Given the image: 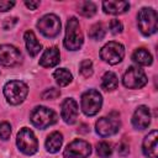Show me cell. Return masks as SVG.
Listing matches in <instances>:
<instances>
[{
	"mask_svg": "<svg viewBox=\"0 0 158 158\" xmlns=\"http://www.w3.org/2000/svg\"><path fill=\"white\" fill-rule=\"evenodd\" d=\"M83 32L80 30L79 21L75 17H70L67 22L65 37H64V46L69 51H77L83 44Z\"/></svg>",
	"mask_w": 158,
	"mask_h": 158,
	"instance_id": "6da1fadb",
	"label": "cell"
},
{
	"mask_svg": "<svg viewBox=\"0 0 158 158\" xmlns=\"http://www.w3.org/2000/svg\"><path fill=\"white\" fill-rule=\"evenodd\" d=\"M137 23L139 31L144 36H151L157 31L158 27V17L157 12L151 7H143L139 10L137 15Z\"/></svg>",
	"mask_w": 158,
	"mask_h": 158,
	"instance_id": "7a4b0ae2",
	"label": "cell"
},
{
	"mask_svg": "<svg viewBox=\"0 0 158 158\" xmlns=\"http://www.w3.org/2000/svg\"><path fill=\"white\" fill-rule=\"evenodd\" d=\"M27 93H28V88L21 80L7 81L4 86V95H5L6 100L12 105L21 104L26 99Z\"/></svg>",
	"mask_w": 158,
	"mask_h": 158,
	"instance_id": "3957f363",
	"label": "cell"
},
{
	"mask_svg": "<svg viewBox=\"0 0 158 158\" xmlns=\"http://www.w3.org/2000/svg\"><path fill=\"white\" fill-rule=\"evenodd\" d=\"M80 105H81V110L85 115H88V116L96 115L100 111L101 105H102L101 94L95 89H89L88 91H85L81 95Z\"/></svg>",
	"mask_w": 158,
	"mask_h": 158,
	"instance_id": "277c9868",
	"label": "cell"
},
{
	"mask_svg": "<svg viewBox=\"0 0 158 158\" xmlns=\"http://www.w3.org/2000/svg\"><path fill=\"white\" fill-rule=\"evenodd\" d=\"M16 143H17L19 149L27 156L35 154L38 149V141L35 133L27 127H23L20 130V132L17 133Z\"/></svg>",
	"mask_w": 158,
	"mask_h": 158,
	"instance_id": "5b68a950",
	"label": "cell"
},
{
	"mask_svg": "<svg viewBox=\"0 0 158 158\" xmlns=\"http://www.w3.org/2000/svg\"><path fill=\"white\" fill-rule=\"evenodd\" d=\"M31 122L38 128H47L48 126L57 122V114L44 106H37L31 112Z\"/></svg>",
	"mask_w": 158,
	"mask_h": 158,
	"instance_id": "8992f818",
	"label": "cell"
},
{
	"mask_svg": "<svg viewBox=\"0 0 158 158\" xmlns=\"http://www.w3.org/2000/svg\"><path fill=\"white\" fill-rule=\"evenodd\" d=\"M120 126H121V122L118 118V114H116V112H112L109 116L99 118L95 123L96 132L101 137H107V136L115 135L116 132H118Z\"/></svg>",
	"mask_w": 158,
	"mask_h": 158,
	"instance_id": "52a82bcc",
	"label": "cell"
},
{
	"mask_svg": "<svg viewBox=\"0 0 158 158\" xmlns=\"http://www.w3.org/2000/svg\"><path fill=\"white\" fill-rule=\"evenodd\" d=\"M100 57L102 60H105L109 64H117L125 57V48L121 43L111 41L101 48Z\"/></svg>",
	"mask_w": 158,
	"mask_h": 158,
	"instance_id": "ba28073f",
	"label": "cell"
},
{
	"mask_svg": "<svg viewBox=\"0 0 158 158\" xmlns=\"http://www.w3.org/2000/svg\"><path fill=\"white\" fill-rule=\"evenodd\" d=\"M37 28L40 30V32L43 36H46L48 38H53V37L58 36L60 32V21L56 15L48 14L38 20Z\"/></svg>",
	"mask_w": 158,
	"mask_h": 158,
	"instance_id": "9c48e42d",
	"label": "cell"
},
{
	"mask_svg": "<svg viewBox=\"0 0 158 158\" xmlns=\"http://www.w3.org/2000/svg\"><path fill=\"white\" fill-rule=\"evenodd\" d=\"M122 81L128 89H139L147 84V77L139 67H130L123 74Z\"/></svg>",
	"mask_w": 158,
	"mask_h": 158,
	"instance_id": "30bf717a",
	"label": "cell"
},
{
	"mask_svg": "<svg viewBox=\"0 0 158 158\" xmlns=\"http://www.w3.org/2000/svg\"><path fill=\"white\" fill-rule=\"evenodd\" d=\"M91 153V146L83 139L70 142L64 149V158H86Z\"/></svg>",
	"mask_w": 158,
	"mask_h": 158,
	"instance_id": "8fae6325",
	"label": "cell"
},
{
	"mask_svg": "<svg viewBox=\"0 0 158 158\" xmlns=\"http://www.w3.org/2000/svg\"><path fill=\"white\" fill-rule=\"evenodd\" d=\"M22 59L20 51L11 44L0 46V64L6 67H14L19 64Z\"/></svg>",
	"mask_w": 158,
	"mask_h": 158,
	"instance_id": "7c38bea8",
	"label": "cell"
},
{
	"mask_svg": "<svg viewBox=\"0 0 158 158\" xmlns=\"http://www.w3.org/2000/svg\"><path fill=\"white\" fill-rule=\"evenodd\" d=\"M60 115L62 118L64 120V122L72 125L77 121L78 118V104L75 102L74 99H65L62 102V110H60Z\"/></svg>",
	"mask_w": 158,
	"mask_h": 158,
	"instance_id": "4fadbf2b",
	"label": "cell"
},
{
	"mask_svg": "<svg viewBox=\"0 0 158 158\" xmlns=\"http://www.w3.org/2000/svg\"><path fill=\"white\" fill-rule=\"evenodd\" d=\"M151 123V112L149 109L144 105H141L136 109L132 116V125L137 130H144Z\"/></svg>",
	"mask_w": 158,
	"mask_h": 158,
	"instance_id": "5bb4252c",
	"label": "cell"
},
{
	"mask_svg": "<svg viewBox=\"0 0 158 158\" xmlns=\"http://www.w3.org/2000/svg\"><path fill=\"white\" fill-rule=\"evenodd\" d=\"M157 139H158V132L156 130H153L151 133H148L144 139H143V144H142V149L146 157L148 158H157Z\"/></svg>",
	"mask_w": 158,
	"mask_h": 158,
	"instance_id": "9a60e30c",
	"label": "cell"
},
{
	"mask_svg": "<svg viewBox=\"0 0 158 158\" xmlns=\"http://www.w3.org/2000/svg\"><path fill=\"white\" fill-rule=\"evenodd\" d=\"M60 60V54H59V49L57 47H49L47 48L41 59H40V64L44 68H52L54 65H57Z\"/></svg>",
	"mask_w": 158,
	"mask_h": 158,
	"instance_id": "2e32d148",
	"label": "cell"
},
{
	"mask_svg": "<svg viewBox=\"0 0 158 158\" xmlns=\"http://www.w3.org/2000/svg\"><path fill=\"white\" fill-rule=\"evenodd\" d=\"M102 9L106 14H112V15H120L126 12L130 9V4L127 1H115V0H109L102 2Z\"/></svg>",
	"mask_w": 158,
	"mask_h": 158,
	"instance_id": "e0dca14e",
	"label": "cell"
},
{
	"mask_svg": "<svg viewBox=\"0 0 158 158\" xmlns=\"http://www.w3.org/2000/svg\"><path fill=\"white\" fill-rule=\"evenodd\" d=\"M25 43H26V48H27V52L30 53L31 57H35L40 53L42 46L41 43L37 41L35 33L32 31H27L25 32Z\"/></svg>",
	"mask_w": 158,
	"mask_h": 158,
	"instance_id": "ac0fdd59",
	"label": "cell"
},
{
	"mask_svg": "<svg viewBox=\"0 0 158 158\" xmlns=\"http://www.w3.org/2000/svg\"><path fill=\"white\" fill-rule=\"evenodd\" d=\"M63 143V136L60 132H52L46 139V148L49 153H57Z\"/></svg>",
	"mask_w": 158,
	"mask_h": 158,
	"instance_id": "d6986e66",
	"label": "cell"
},
{
	"mask_svg": "<svg viewBox=\"0 0 158 158\" xmlns=\"http://www.w3.org/2000/svg\"><path fill=\"white\" fill-rule=\"evenodd\" d=\"M132 59L139 65H151L152 64V56L144 48H138L133 52Z\"/></svg>",
	"mask_w": 158,
	"mask_h": 158,
	"instance_id": "ffe728a7",
	"label": "cell"
},
{
	"mask_svg": "<svg viewBox=\"0 0 158 158\" xmlns=\"http://www.w3.org/2000/svg\"><path fill=\"white\" fill-rule=\"evenodd\" d=\"M117 85H118V80H117V77H116L115 73L106 72L102 75V79H101V86H102V89H105L107 91H111V90L116 89Z\"/></svg>",
	"mask_w": 158,
	"mask_h": 158,
	"instance_id": "44dd1931",
	"label": "cell"
},
{
	"mask_svg": "<svg viewBox=\"0 0 158 158\" xmlns=\"http://www.w3.org/2000/svg\"><path fill=\"white\" fill-rule=\"evenodd\" d=\"M53 77L57 81V84L59 86H65L72 81V74L69 73V70H67L65 68H59L53 73Z\"/></svg>",
	"mask_w": 158,
	"mask_h": 158,
	"instance_id": "7402d4cb",
	"label": "cell"
},
{
	"mask_svg": "<svg viewBox=\"0 0 158 158\" xmlns=\"http://www.w3.org/2000/svg\"><path fill=\"white\" fill-rule=\"evenodd\" d=\"M78 11L85 17H91L96 12V5L91 1H81L78 6Z\"/></svg>",
	"mask_w": 158,
	"mask_h": 158,
	"instance_id": "603a6c76",
	"label": "cell"
},
{
	"mask_svg": "<svg viewBox=\"0 0 158 158\" xmlns=\"http://www.w3.org/2000/svg\"><path fill=\"white\" fill-rule=\"evenodd\" d=\"M89 36L93 40H101L105 36V28L101 23H95L89 30Z\"/></svg>",
	"mask_w": 158,
	"mask_h": 158,
	"instance_id": "cb8c5ba5",
	"label": "cell"
},
{
	"mask_svg": "<svg viewBox=\"0 0 158 158\" xmlns=\"http://www.w3.org/2000/svg\"><path fill=\"white\" fill-rule=\"evenodd\" d=\"M79 72L84 78H89L93 74V63L90 59H84L80 62L79 65Z\"/></svg>",
	"mask_w": 158,
	"mask_h": 158,
	"instance_id": "d4e9b609",
	"label": "cell"
},
{
	"mask_svg": "<svg viewBox=\"0 0 158 158\" xmlns=\"http://www.w3.org/2000/svg\"><path fill=\"white\" fill-rule=\"evenodd\" d=\"M98 154L101 157V158H109L112 153V149H111V146L107 143V142H100L98 144Z\"/></svg>",
	"mask_w": 158,
	"mask_h": 158,
	"instance_id": "484cf974",
	"label": "cell"
},
{
	"mask_svg": "<svg viewBox=\"0 0 158 158\" xmlns=\"http://www.w3.org/2000/svg\"><path fill=\"white\" fill-rule=\"evenodd\" d=\"M10 135H11V126H10V123L9 122H1L0 123V138L6 141V139H9Z\"/></svg>",
	"mask_w": 158,
	"mask_h": 158,
	"instance_id": "4316f807",
	"label": "cell"
},
{
	"mask_svg": "<svg viewBox=\"0 0 158 158\" xmlns=\"http://www.w3.org/2000/svg\"><path fill=\"white\" fill-rule=\"evenodd\" d=\"M60 95V91L56 88H51V89H47L43 94H42V98L46 99V100H53V99H57L58 96Z\"/></svg>",
	"mask_w": 158,
	"mask_h": 158,
	"instance_id": "83f0119b",
	"label": "cell"
},
{
	"mask_svg": "<svg viewBox=\"0 0 158 158\" xmlns=\"http://www.w3.org/2000/svg\"><path fill=\"white\" fill-rule=\"evenodd\" d=\"M110 30H111V32L114 33V35H116V33H120V32H122V23L118 21V20H116V19H114V20H111L110 21Z\"/></svg>",
	"mask_w": 158,
	"mask_h": 158,
	"instance_id": "f1b7e54d",
	"label": "cell"
},
{
	"mask_svg": "<svg viewBox=\"0 0 158 158\" xmlns=\"http://www.w3.org/2000/svg\"><path fill=\"white\" fill-rule=\"evenodd\" d=\"M14 5H15V1H12V0L11 1H9V0H0V12L10 10Z\"/></svg>",
	"mask_w": 158,
	"mask_h": 158,
	"instance_id": "f546056e",
	"label": "cell"
},
{
	"mask_svg": "<svg viewBox=\"0 0 158 158\" xmlns=\"http://www.w3.org/2000/svg\"><path fill=\"white\" fill-rule=\"evenodd\" d=\"M117 152H118V154H120V156H122V157L127 156V154H128V152H130L128 144H127V143H125V142L120 143V144H118V148H117Z\"/></svg>",
	"mask_w": 158,
	"mask_h": 158,
	"instance_id": "4dcf8cb0",
	"label": "cell"
},
{
	"mask_svg": "<svg viewBox=\"0 0 158 158\" xmlns=\"http://www.w3.org/2000/svg\"><path fill=\"white\" fill-rule=\"evenodd\" d=\"M17 22V19H15V17H11V19H6L5 21H4V28L5 30H10V28H12L14 27V25Z\"/></svg>",
	"mask_w": 158,
	"mask_h": 158,
	"instance_id": "1f68e13d",
	"label": "cell"
},
{
	"mask_svg": "<svg viewBox=\"0 0 158 158\" xmlns=\"http://www.w3.org/2000/svg\"><path fill=\"white\" fill-rule=\"evenodd\" d=\"M25 5L30 9V10H36L40 6V1H25Z\"/></svg>",
	"mask_w": 158,
	"mask_h": 158,
	"instance_id": "d6a6232c",
	"label": "cell"
}]
</instances>
